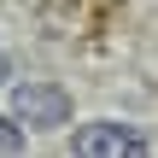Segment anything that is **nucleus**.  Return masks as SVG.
<instances>
[{"mask_svg": "<svg viewBox=\"0 0 158 158\" xmlns=\"http://www.w3.org/2000/svg\"><path fill=\"white\" fill-rule=\"evenodd\" d=\"M0 152H23V129H18V117H12V123L0 117Z\"/></svg>", "mask_w": 158, "mask_h": 158, "instance_id": "obj_3", "label": "nucleus"}, {"mask_svg": "<svg viewBox=\"0 0 158 158\" xmlns=\"http://www.w3.org/2000/svg\"><path fill=\"white\" fill-rule=\"evenodd\" d=\"M70 152H82V158H100V152L141 158V152H152V141H147L141 129H129V123H82V129L70 135Z\"/></svg>", "mask_w": 158, "mask_h": 158, "instance_id": "obj_2", "label": "nucleus"}, {"mask_svg": "<svg viewBox=\"0 0 158 158\" xmlns=\"http://www.w3.org/2000/svg\"><path fill=\"white\" fill-rule=\"evenodd\" d=\"M12 117H18L23 129L53 135V129H64V123H70V94H64L59 82H47V76L18 82V88H12Z\"/></svg>", "mask_w": 158, "mask_h": 158, "instance_id": "obj_1", "label": "nucleus"}, {"mask_svg": "<svg viewBox=\"0 0 158 158\" xmlns=\"http://www.w3.org/2000/svg\"><path fill=\"white\" fill-rule=\"evenodd\" d=\"M6 76H12V59H6V53H0V88H6Z\"/></svg>", "mask_w": 158, "mask_h": 158, "instance_id": "obj_4", "label": "nucleus"}]
</instances>
